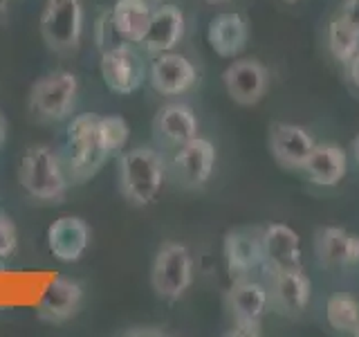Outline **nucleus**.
<instances>
[{"label": "nucleus", "mask_w": 359, "mask_h": 337, "mask_svg": "<svg viewBox=\"0 0 359 337\" xmlns=\"http://www.w3.org/2000/svg\"><path fill=\"white\" fill-rule=\"evenodd\" d=\"M18 180L29 198L39 202H59L70 187L65 160L48 144H34L25 151L18 166Z\"/></svg>", "instance_id": "f257e3e1"}, {"label": "nucleus", "mask_w": 359, "mask_h": 337, "mask_svg": "<svg viewBox=\"0 0 359 337\" xmlns=\"http://www.w3.org/2000/svg\"><path fill=\"white\" fill-rule=\"evenodd\" d=\"M99 119L101 115H76L70 126H67V138H65V168L70 176V183H86V180L95 178L101 166L110 160V155L101 140L99 131Z\"/></svg>", "instance_id": "f03ea898"}, {"label": "nucleus", "mask_w": 359, "mask_h": 337, "mask_svg": "<svg viewBox=\"0 0 359 337\" xmlns=\"http://www.w3.org/2000/svg\"><path fill=\"white\" fill-rule=\"evenodd\" d=\"M166 180L164 157L151 146H140L119 157V187L128 202L137 207L151 205L160 196Z\"/></svg>", "instance_id": "7ed1b4c3"}, {"label": "nucleus", "mask_w": 359, "mask_h": 337, "mask_svg": "<svg viewBox=\"0 0 359 337\" xmlns=\"http://www.w3.org/2000/svg\"><path fill=\"white\" fill-rule=\"evenodd\" d=\"M83 0H48L41 14L45 45L56 54H72L83 39Z\"/></svg>", "instance_id": "20e7f679"}, {"label": "nucleus", "mask_w": 359, "mask_h": 337, "mask_svg": "<svg viewBox=\"0 0 359 337\" xmlns=\"http://www.w3.org/2000/svg\"><path fill=\"white\" fill-rule=\"evenodd\" d=\"M79 81L70 70H54L39 79L29 95V110L41 121H63L76 106Z\"/></svg>", "instance_id": "39448f33"}, {"label": "nucleus", "mask_w": 359, "mask_h": 337, "mask_svg": "<svg viewBox=\"0 0 359 337\" xmlns=\"http://www.w3.org/2000/svg\"><path fill=\"white\" fill-rule=\"evenodd\" d=\"M191 281H194V258H191V252L180 243H164L160 252H157L151 270L153 290L162 299L175 301L189 290Z\"/></svg>", "instance_id": "423d86ee"}, {"label": "nucleus", "mask_w": 359, "mask_h": 337, "mask_svg": "<svg viewBox=\"0 0 359 337\" xmlns=\"http://www.w3.org/2000/svg\"><path fill=\"white\" fill-rule=\"evenodd\" d=\"M101 77L106 86L117 95H130L140 90L146 79V63L133 43L121 41L115 48L101 52Z\"/></svg>", "instance_id": "0eeeda50"}, {"label": "nucleus", "mask_w": 359, "mask_h": 337, "mask_svg": "<svg viewBox=\"0 0 359 337\" xmlns=\"http://www.w3.org/2000/svg\"><path fill=\"white\" fill-rule=\"evenodd\" d=\"M216 166V149L205 138L196 135L194 140L177 146L171 160L173 180L184 189H200L209 183V178Z\"/></svg>", "instance_id": "6e6552de"}, {"label": "nucleus", "mask_w": 359, "mask_h": 337, "mask_svg": "<svg viewBox=\"0 0 359 337\" xmlns=\"http://www.w3.org/2000/svg\"><path fill=\"white\" fill-rule=\"evenodd\" d=\"M149 79L151 86L160 95L173 97L194 88L198 81V72L187 56L171 50V52L155 54V59L149 67Z\"/></svg>", "instance_id": "1a4fd4ad"}, {"label": "nucleus", "mask_w": 359, "mask_h": 337, "mask_svg": "<svg viewBox=\"0 0 359 337\" xmlns=\"http://www.w3.org/2000/svg\"><path fill=\"white\" fill-rule=\"evenodd\" d=\"M224 261L233 281L247 279V275L263 261V232L256 230H233L224 239Z\"/></svg>", "instance_id": "9d476101"}, {"label": "nucleus", "mask_w": 359, "mask_h": 337, "mask_svg": "<svg viewBox=\"0 0 359 337\" xmlns=\"http://www.w3.org/2000/svg\"><path fill=\"white\" fill-rule=\"evenodd\" d=\"M224 88L229 97L241 106H254L267 90V70L254 59L233 61L224 70Z\"/></svg>", "instance_id": "9b49d317"}, {"label": "nucleus", "mask_w": 359, "mask_h": 337, "mask_svg": "<svg viewBox=\"0 0 359 337\" xmlns=\"http://www.w3.org/2000/svg\"><path fill=\"white\" fill-rule=\"evenodd\" d=\"M83 301V288L72 279H54L45 288L43 297L39 299L36 315L39 319L48 324H63L72 319L79 312V306Z\"/></svg>", "instance_id": "f8f14e48"}, {"label": "nucleus", "mask_w": 359, "mask_h": 337, "mask_svg": "<svg viewBox=\"0 0 359 337\" xmlns=\"http://www.w3.org/2000/svg\"><path fill=\"white\" fill-rule=\"evenodd\" d=\"M90 245V227L79 216H61L56 218L48 230V247L63 263L79 261Z\"/></svg>", "instance_id": "ddd939ff"}, {"label": "nucleus", "mask_w": 359, "mask_h": 337, "mask_svg": "<svg viewBox=\"0 0 359 337\" xmlns=\"http://www.w3.org/2000/svg\"><path fill=\"white\" fill-rule=\"evenodd\" d=\"M269 149H272L276 162H280L283 166L303 168L314 149V140L303 126L276 121L269 128Z\"/></svg>", "instance_id": "4468645a"}, {"label": "nucleus", "mask_w": 359, "mask_h": 337, "mask_svg": "<svg viewBox=\"0 0 359 337\" xmlns=\"http://www.w3.org/2000/svg\"><path fill=\"white\" fill-rule=\"evenodd\" d=\"M184 37V14L173 5H160L153 9V16L142 39V48L149 54L171 52Z\"/></svg>", "instance_id": "2eb2a0df"}, {"label": "nucleus", "mask_w": 359, "mask_h": 337, "mask_svg": "<svg viewBox=\"0 0 359 337\" xmlns=\"http://www.w3.org/2000/svg\"><path fill=\"white\" fill-rule=\"evenodd\" d=\"M263 256L269 272L303 267L299 234L283 223L269 225L267 230H263Z\"/></svg>", "instance_id": "dca6fc26"}, {"label": "nucleus", "mask_w": 359, "mask_h": 337, "mask_svg": "<svg viewBox=\"0 0 359 337\" xmlns=\"http://www.w3.org/2000/svg\"><path fill=\"white\" fill-rule=\"evenodd\" d=\"M310 295L312 284L303 272V267L274 270L272 272V299L280 312L297 317L310 306Z\"/></svg>", "instance_id": "f3484780"}, {"label": "nucleus", "mask_w": 359, "mask_h": 337, "mask_svg": "<svg viewBox=\"0 0 359 337\" xmlns=\"http://www.w3.org/2000/svg\"><path fill=\"white\" fill-rule=\"evenodd\" d=\"M153 131L155 138L162 144L177 146L184 144L189 140H194L198 135V119L196 112L191 110L187 104H166L157 110V115L153 119Z\"/></svg>", "instance_id": "a211bd4d"}, {"label": "nucleus", "mask_w": 359, "mask_h": 337, "mask_svg": "<svg viewBox=\"0 0 359 337\" xmlns=\"http://www.w3.org/2000/svg\"><path fill=\"white\" fill-rule=\"evenodd\" d=\"M209 45L211 50L224 59L238 56L247 45V22L236 11H224V14L213 16L209 22Z\"/></svg>", "instance_id": "6ab92c4d"}, {"label": "nucleus", "mask_w": 359, "mask_h": 337, "mask_svg": "<svg viewBox=\"0 0 359 337\" xmlns=\"http://www.w3.org/2000/svg\"><path fill=\"white\" fill-rule=\"evenodd\" d=\"M308 178L319 187L339 185L348 171V157L344 149L334 144H314L310 157L303 164Z\"/></svg>", "instance_id": "aec40b11"}, {"label": "nucleus", "mask_w": 359, "mask_h": 337, "mask_svg": "<svg viewBox=\"0 0 359 337\" xmlns=\"http://www.w3.org/2000/svg\"><path fill=\"white\" fill-rule=\"evenodd\" d=\"M110 16L121 41L140 45L149 29L153 7L149 0H117L115 7L110 9Z\"/></svg>", "instance_id": "412c9836"}, {"label": "nucleus", "mask_w": 359, "mask_h": 337, "mask_svg": "<svg viewBox=\"0 0 359 337\" xmlns=\"http://www.w3.org/2000/svg\"><path fill=\"white\" fill-rule=\"evenodd\" d=\"M317 254L325 265H348L359 261V236L341 227H323L317 234Z\"/></svg>", "instance_id": "4be33fe9"}, {"label": "nucleus", "mask_w": 359, "mask_h": 337, "mask_svg": "<svg viewBox=\"0 0 359 337\" xmlns=\"http://www.w3.org/2000/svg\"><path fill=\"white\" fill-rule=\"evenodd\" d=\"M267 301H269L267 290L250 279L233 281L227 295V303L233 319H261L267 308Z\"/></svg>", "instance_id": "5701e85b"}, {"label": "nucleus", "mask_w": 359, "mask_h": 337, "mask_svg": "<svg viewBox=\"0 0 359 337\" xmlns=\"http://www.w3.org/2000/svg\"><path fill=\"white\" fill-rule=\"evenodd\" d=\"M325 319L337 333L359 337V301L353 295H332L325 303Z\"/></svg>", "instance_id": "b1692460"}, {"label": "nucleus", "mask_w": 359, "mask_h": 337, "mask_svg": "<svg viewBox=\"0 0 359 337\" xmlns=\"http://www.w3.org/2000/svg\"><path fill=\"white\" fill-rule=\"evenodd\" d=\"M328 45L337 61L348 63L359 50V29H355L344 14L337 16L328 27Z\"/></svg>", "instance_id": "393cba45"}, {"label": "nucleus", "mask_w": 359, "mask_h": 337, "mask_svg": "<svg viewBox=\"0 0 359 337\" xmlns=\"http://www.w3.org/2000/svg\"><path fill=\"white\" fill-rule=\"evenodd\" d=\"M99 131H101V140H104V146L110 157H115L123 151V146L128 142L130 128L126 119H121L117 115H108L99 119Z\"/></svg>", "instance_id": "a878e982"}, {"label": "nucleus", "mask_w": 359, "mask_h": 337, "mask_svg": "<svg viewBox=\"0 0 359 337\" xmlns=\"http://www.w3.org/2000/svg\"><path fill=\"white\" fill-rule=\"evenodd\" d=\"M95 43H97V48L101 52H106L110 48H115L117 43H121L119 39V34L115 29V25H112V16H110V11H104L97 22H95Z\"/></svg>", "instance_id": "bb28decb"}, {"label": "nucleus", "mask_w": 359, "mask_h": 337, "mask_svg": "<svg viewBox=\"0 0 359 337\" xmlns=\"http://www.w3.org/2000/svg\"><path fill=\"white\" fill-rule=\"evenodd\" d=\"M18 250V227L9 213L0 211V258L14 256Z\"/></svg>", "instance_id": "cd10ccee"}, {"label": "nucleus", "mask_w": 359, "mask_h": 337, "mask_svg": "<svg viewBox=\"0 0 359 337\" xmlns=\"http://www.w3.org/2000/svg\"><path fill=\"white\" fill-rule=\"evenodd\" d=\"M261 331V319H233V326L224 333L227 337H258Z\"/></svg>", "instance_id": "c85d7f7f"}, {"label": "nucleus", "mask_w": 359, "mask_h": 337, "mask_svg": "<svg viewBox=\"0 0 359 337\" xmlns=\"http://www.w3.org/2000/svg\"><path fill=\"white\" fill-rule=\"evenodd\" d=\"M341 14L348 18V22H351L355 29H359V0H346V7Z\"/></svg>", "instance_id": "c756f323"}, {"label": "nucleus", "mask_w": 359, "mask_h": 337, "mask_svg": "<svg viewBox=\"0 0 359 337\" xmlns=\"http://www.w3.org/2000/svg\"><path fill=\"white\" fill-rule=\"evenodd\" d=\"M346 65H348V77H351L353 86L359 88V50H357V54Z\"/></svg>", "instance_id": "7c9ffc66"}, {"label": "nucleus", "mask_w": 359, "mask_h": 337, "mask_svg": "<svg viewBox=\"0 0 359 337\" xmlns=\"http://www.w3.org/2000/svg\"><path fill=\"white\" fill-rule=\"evenodd\" d=\"M5 142H7V119L3 112H0V149L5 146Z\"/></svg>", "instance_id": "2f4dec72"}, {"label": "nucleus", "mask_w": 359, "mask_h": 337, "mask_svg": "<svg viewBox=\"0 0 359 337\" xmlns=\"http://www.w3.org/2000/svg\"><path fill=\"white\" fill-rule=\"evenodd\" d=\"M7 5H9V0H0V20H3L7 14Z\"/></svg>", "instance_id": "473e14b6"}, {"label": "nucleus", "mask_w": 359, "mask_h": 337, "mask_svg": "<svg viewBox=\"0 0 359 337\" xmlns=\"http://www.w3.org/2000/svg\"><path fill=\"white\" fill-rule=\"evenodd\" d=\"M353 153H355V160L359 162V135H357L355 142H353Z\"/></svg>", "instance_id": "72a5a7b5"}, {"label": "nucleus", "mask_w": 359, "mask_h": 337, "mask_svg": "<svg viewBox=\"0 0 359 337\" xmlns=\"http://www.w3.org/2000/svg\"><path fill=\"white\" fill-rule=\"evenodd\" d=\"M207 3H211V5H218V3H227V0H207Z\"/></svg>", "instance_id": "f704fd0d"}, {"label": "nucleus", "mask_w": 359, "mask_h": 337, "mask_svg": "<svg viewBox=\"0 0 359 337\" xmlns=\"http://www.w3.org/2000/svg\"><path fill=\"white\" fill-rule=\"evenodd\" d=\"M285 3H297V0H285Z\"/></svg>", "instance_id": "c9c22d12"}]
</instances>
